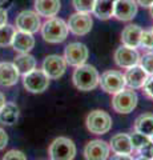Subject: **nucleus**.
Segmentation results:
<instances>
[{
	"label": "nucleus",
	"instance_id": "f257e3e1",
	"mask_svg": "<svg viewBox=\"0 0 153 160\" xmlns=\"http://www.w3.org/2000/svg\"><path fill=\"white\" fill-rule=\"evenodd\" d=\"M72 80L75 87L80 91H92L98 86L100 75L93 66L84 63L76 67V69L73 71Z\"/></svg>",
	"mask_w": 153,
	"mask_h": 160
},
{
	"label": "nucleus",
	"instance_id": "f03ea898",
	"mask_svg": "<svg viewBox=\"0 0 153 160\" xmlns=\"http://www.w3.org/2000/svg\"><path fill=\"white\" fill-rule=\"evenodd\" d=\"M41 36L47 43L57 44L61 43L68 36V26L60 18H49L45 23L40 27Z\"/></svg>",
	"mask_w": 153,
	"mask_h": 160
},
{
	"label": "nucleus",
	"instance_id": "7ed1b4c3",
	"mask_svg": "<svg viewBox=\"0 0 153 160\" xmlns=\"http://www.w3.org/2000/svg\"><path fill=\"white\" fill-rule=\"evenodd\" d=\"M48 153L51 160H73L76 156V146L69 138L60 136L51 143Z\"/></svg>",
	"mask_w": 153,
	"mask_h": 160
},
{
	"label": "nucleus",
	"instance_id": "20e7f679",
	"mask_svg": "<svg viewBox=\"0 0 153 160\" xmlns=\"http://www.w3.org/2000/svg\"><path fill=\"white\" fill-rule=\"evenodd\" d=\"M88 131L93 135H104L112 128V118L101 109H95L88 113L85 120Z\"/></svg>",
	"mask_w": 153,
	"mask_h": 160
},
{
	"label": "nucleus",
	"instance_id": "39448f33",
	"mask_svg": "<svg viewBox=\"0 0 153 160\" xmlns=\"http://www.w3.org/2000/svg\"><path fill=\"white\" fill-rule=\"evenodd\" d=\"M137 93L133 89H121L112 99V108L117 113H131L137 107Z\"/></svg>",
	"mask_w": 153,
	"mask_h": 160
},
{
	"label": "nucleus",
	"instance_id": "423d86ee",
	"mask_svg": "<svg viewBox=\"0 0 153 160\" xmlns=\"http://www.w3.org/2000/svg\"><path fill=\"white\" fill-rule=\"evenodd\" d=\"M23 86L31 93H41L49 87V78L43 69H33L23 76Z\"/></svg>",
	"mask_w": 153,
	"mask_h": 160
},
{
	"label": "nucleus",
	"instance_id": "0eeeda50",
	"mask_svg": "<svg viewBox=\"0 0 153 160\" xmlns=\"http://www.w3.org/2000/svg\"><path fill=\"white\" fill-rule=\"evenodd\" d=\"M98 84H100L101 89L107 93H117L118 91L125 88V80H124V75L120 71H105L101 75L100 80H98Z\"/></svg>",
	"mask_w": 153,
	"mask_h": 160
},
{
	"label": "nucleus",
	"instance_id": "6e6552de",
	"mask_svg": "<svg viewBox=\"0 0 153 160\" xmlns=\"http://www.w3.org/2000/svg\"><path fill=\"white\" fill-rule=\"evenodd\" d=\"M67 26H68V31H71L73 35H76V36H84V35L91 32L93 20L89 13L76 12L69 16Z\"/></svg>",
	"mask_w": 153,
	"mask_h": 160
},
{
	"label": "nucleus",
	"instance_id": "1a4fd4ad",
	"mask_svg": "<svg viewBox=\"0 0 153 160\" xmlns=\"http://www.w3.org/2000/svg\"><path fill=\"white\" fill-rule=\"evenodd\" d=\"M88 55L89 51L85 44L83 43H71L65 47V51H64V59H65L67 64H69L72 67H79L84 64L88 59Z\"/></svg>",
	"mask_w": 153,
	"mask_h": 160
},
{
	"label": "nucleus",
	"instance_id": "9d476101",
	"mask_svg": "<svg viewBox=\"0 0 153 160\" xmlns=\"http://www.w3.org/2000/svg\"><path fill=\"white\" fill-rule=\"evenodd\" d=\"M16 27L19 31L28 32V33H35L41 27L40 16L35 11H22L16 16Z\"/></svg>",
	"mask_w": 153,
	"mask_h": 160
},
{
	"label": "nucleus",
	"instance_id": "9b49d317",
	"mask_svg": "<svg viewBox=\"0 0 153 160\" xmlns=\"http://www.w3.org/2000/svg\"><path fill=\"white\" fill-rule=\"evenodd\" d=\"M111 147L104 140H91L84 147V158L85 160H107L109 158Z\"/></svg>",
	"mask_w": 153,
	"mask_h": 160
},
{
	"label": "nucleus",
	"instance_id": "f8f14e48",
	"mask_svg": "<svg viewBox=\"0 0 153 160\" xmlns=\"http://www.w3.org/2000/svg\"><path fill=\"white\" fill-rule=\"evenodd\" d=\"M67 69L65 59L60 55H49L43 62V71L49 79L61 78Z\"/></svg>",
	"mask_w": 153,
	"mask_h": 160
},
{
	"label": "nucleus",
	"instance_id": "ddd939ff",
	"mask_svg": "<svg viewBox=\"0 0 153 160\" xmlns=\"http://www.w3.org/2000/svg\"><path fill=\"white\" fill-rule=\"evenodd\" d=\"M115 63L121 68H131L133 66H137L140 62V55L136 51V48H131L127 46L118 47L115 51Z\"/></svg>",
	"mask_w": 153,
	"mask_h": 160
},
{
	"label": "nucleus",
	"instance_id": "4468645a",
	"mask_svg": "<svg viewBox=\"0 0 153 160\" xmlns=\"http://www.w3.org/2000/svg\"><path fill=\"white\" fill-rule=\"evenodd\" d=\"M137 7L136 0H116L113 16L121 22H129L137 15Z\"/></svg>",
	"mask_w": 153,
	"mask_h": 160
},
{
	"label": "nucleus",
	"instance_id": "2eb2a0df",
	"mask_svg": "<svg viewBox=\"0 0 153 160\" xmlns=\"http://www.w3.org/2000/svg\"><path fill=\"white\" fill-rule=\"evenodd\" d=\"M148 75L141 66H133L131 68L127 69V72L124 75V80H125V86L131 89H139L142 88V86L145 84Z\"/></svg>",
	"mask_w": 153,
	"mask_h": 160
},
{
	"label": "nucleus",
	"instance_id": "dca6fc26",
	"mask_svg": "<svg viewBox=\"0 0 153 160\" xmlns=\"http://www.w3.org/2000/svg\"><path fill=\"white\" fill-rule=\"evenodd\" d=\"M11 46L19 53H28L35 47V38L32 36V33L28 32H23V31L15 32Z\"/></svg>",
	"mask_w": 153,
	"mask_h": 160
},
{
	"label": "nucleus",
	"instance_id": "f3484780",
	"mask_svg": "<svg viewBox=\"0 0 153 160\" xmlns=\"http://www.w3.org/2000/svg\"><path fill=\"white\" fill-rule=\"evenodd\" d=\"M20 73L13 66V63H0V86L12 87L19 82Z\"/></svg>",
	"mask_w": 153,
	"mask_h": 160
},
{
	"label": "nucleus",
	"instance_id": "a211bd4d",
	"mask_svg": "<svg viewBox=\"0 0 153 160\" xmlns=\"http://www.w3.org/2000/svg\"><path fill=\"white\" fill-rule=\"evenodd\" d=\"M109 147L115 153L131 155L133 152L131 138H129V135L128 133H116V135H113L112 139H111Z\"/></svg>",
	"mask_w": 153,
	"mask_h": 160
},
{
	"label": "nucleus",
	"instance_id": "6ab92c4d",
	"mask_svg": "<svg viewBox=\"0 0 153 160\" xmlns=\"http://www.w3.org/2000/svg\"><path fill=\"white\" fill-rule=\"evenodd\" d=\"M142 29L136 24H128L121 32V43L122 46L137 48L140 44V36Z\"/></svg>",
	"mask_w": 153,
	"mask_h": 160
},
{
	"label": "nucleus",
	"instance_id": "aec40b11",
	"mask_svg": "<svg viewBox=\"0 0 153 160\" xmlns=\"http://www.w3.org/2000/svg\"><path fill=\"white\" fill-rule=\"evenodd\" d=\"M35 9L39 16L53 18L60 11V0H35Z\"/></svg>",
	"mask_w": 153,
	"mask_h": 160
},
{
	"label": "nucleus",
	"instance_id": "412c9836",
	"mask_svg": "<svg viewBox=\"0 0 153 160\" xmlns=\"http://www.w3.org/2000/svg\"><path fill=\"white\" fill-rule=\"evenodd\" d=\"M13 66L16 67L20 75H27L31 71L36 68V59L29 53H20L19 56L15 58L13 60Z\"/></svg>",
	"mask_w": 153,
	"mask_h": 160
},
{
	"label": "nucleus",
	"instance_id": "4be33fe9",
	"mask_svg": "<svg viewBox=\"0 0 153 160\" xmlns=\"http://www.w3.org/2000/svg\"><path fill=\"white\" fill-rule=\"evenodd\" d=\"M116 0H96L93 6V13L95 16L101 20H108L113 16Z\"/></svg>",
	"mask_w": 153,
	"mask_h": 160
},
{
	"label": "nucleus",
	"instance_id": "5701e85b",
	"mask_svg": "<svg viewBox=\"0 0 153 160\" xmlns=\"http://www.w3.org/2000/svg\"><path fill=\"white\" fill-rule=\"evenodd\" d=\"M19 107L15 103H6L0 109V123L3 126H12L19 119Z\"/></svg>",
	"mask_w": 153,
	"mask_h": 160
},
{
	"label": "nucleus",
	"instance_id": "b1692460",
	"mask_svg": "<svg viewBox=\"0 0 153 160\" xmlns=\"http://www.w3.org/2000/svg\"><path fill=\"white\" fill-rule=\"evenodd\" d=\"M135 132L149 138V135L153 132V113L146 112L140 115L135 122Z\"/></svg>",
	"mask_w": 153,
	"mask_h": 160
},
{
	"label": "nucleus",
	"instance_id": "393cba45",
	"mask_svg": "<svg viewBox=\"0 0 153 160\" xmlns=\"http://www.w3.org/2000/svg\"><path fill=\"white\" fill-rule=\"evenodd\" d=\"M15 32H16L15 27L13 26H9V24H6V26L0 27V47H8V46H11Z\"/></svg>",
	"mask_w": 153,
	"mask_h": 160
},
{
	"label": "nucleus",
	"instance_id": "a878e982",
	"mask_svg": "<svg viewBox=\"0 0 153 160\" xmlns=\"http://www.w3.org/2000/svg\"><path fill=\"white\" fill-rule=\"evenodd\" d=\"M96 0H73V7L77 12L84 13H91L93 11V6H95Z\"/></svg>",
	"mask_w": 153,
	"mask_h": 160
},
{
	"label": "nucleus",
	"instance_id": "bb28decb",
	"mask_svg": "<svg viewBox=\"0 0 153 160\" xmlns=\"http://www.w3.org/2000/svg\"><path fill=\"white\" fill-rule=\"evenodd\" d=\"M139 47L144 49H149V51L153 49V31L152 29H145V31L141 32Z\"/></svg>",
	"mask_w": 153,
	"mask_h": 160
},
{
	"label": "nucleus",
	"instance_id": "cd10ccee",
	"mask_svg": "<svg viewBox=\"0 0 153 160\" xmlns=\"http://www.w3.org/2000/svg\"><path fill=\"white\" fill-rule=\"evenodd\" d=\"M139 63L142 67V69H144L149 76H152L153 75V52H148L145 55H142Z\"/></svg>",
	"mask_w": 153,
	"mask_h": 160
},
{
	"label": "nucleus",
	"instance_id": "c85d7f7f",
	"mask_svg": "<svg viewBox=\"0 0 153 160\" xmlns=\"http://www.w3.org/2000/svg\"><path fill=\"white\" fill-rule=\"evenodd\" d=\"M129 138H131V143H132L133 149H140L144 144H146L148 142H149V138L145 136V135H141L139 132H135V133L129 135Z\"/></svg>",
	"mask_w": 153,
	"mask_h": 160
},
{
	"label": "nucleus",
	"instance_id": "c756f323",
	"mask_svg": "<svg viewBox=\"0 0 153 160\" xmlns=\"http://www.w3.org/2000/svg\"><path fill=\"white\" fill-rule=\"evenodd\" d=\"M2 160H27V156L22 151L11 149V151H8L6 155H4Z\"/></svg>",
	"mask_w": 153,
	"mask_h": 160
},
{
	"label": "nucleus",
	"instance_id": "7c9ffc66",
	"mask_svg": "<svg viewBox=\"0 0 153 160\" xmlns=\"http://www.w3.org/2000/svg\"><path fill=\"white\" fill-rule=\"evenodd\" d=\"M139 151V155L141 156H145L148 159H153V142H148L146 144H144L140 149H137Z\"/></svg>",
	"mask_w": 153,
	"mask_h": 160
},
{
	"label": "nucleus",
	"instance_id": "2f4dec72",
	"mask_svg": "<svg viewBox=\"0 0 153 160\" xmlns=\"http://www.w3.org/2000/svg\"><path fill=\"white\" fill-rule=\"evenodd\" d=\"M142 88H144V93L145 96H148L149 99L153 100V75L152 76H148L145 84L142 86Z\"/></svg>",
	"mask_w": 153,
	"mask_h": 160
},
{
	"label": "nucleus",
	"instance_id": "473e14b6",
	"mask_svg": "<svg viewBox=\"0 0 153 160\" xmlns=\"http://www.w3.org/2000/svg\"><path fill=\"white\" fill-rule=\"evenodd\" d=\"M8 144V135L3 128H0V151L4 149Z\"/></svg>",
	"mask_w": 153,
	"mask_h": 160
},
{
	"label": "nucleus",
	"instance_id": "72a5a7b5",
	"mask_svg": "<svg viewBox=\"0 0 153 160\" xmlns=\"http://www.w3.org/2000/svg\"><path fill=\"white\" fill-rule=\"evenodd\" d=\"M7 20H8V15H7V11L4 8L0 7V27L6 26L7 24Z\"/></svg>",
	"mask_w": 153,
	"mask_h": 160
},
{
	"label": "nucleus",
	"instance_id": "f704fd0d",
	"mask_svg": "<svg viewBox=\"0 0 153 160\" xmlns=\"http://www.w3.org/2000/svg\"><path fill=\"white\" fill-rule=\"evenodd\" d=\"M111 160H133L131 155H125V153H115L112 155Z\"/></svg>",
	"mask_w": 153,
	"mask_h": 160
},
{
	"label": "nucleus",
	"instance_id": "c9c22d12",
	"mask_svg": "<svg viewBox=\"0 0 153 160\" xmlns=\"http://www.w3.org/2000/svg\"><path fill=\"white\" fill-rule=\"evenodd\" d=\"M136 3L141 7H145V8H149L152 4H153V0H136Z\"/></svg>",
	"mask_w": 153,
	"mask_h": 160
},
{
	"label": "nucleus",
	"instance_id": "e433bc0d",
	"mask_svg": "<svg viewBox=\"0 0 153 160\" xmlns=\"http://www.w3.org/2000/svg\"><path fill=\"white\" fill-rule=\"evenodd\" d=\"M7 102H6V95H4L3 92H0V109H2V107L6 104Z\"/></svg>",
	"mask_w": 153,
	"mask_h": 160
},
{
	"label": "nucleus",
	"instance_id": "4c0bfd02",
	"mask_svg": "<svg viewBox=\"0 0 153 160\" xmlns=\"http://www.w3.org/2000/svg\"><path fill=\"white\" fill-rule=\"evenodd\" d=\"M133 160H151V159H148V158H145V156H141V155H140V156H137V158H135V159H133Z\"/></svg>",
	"mask_w": 153,
	"mask_h": 160
},
{
	"label": "nucleus",
	"instance_id": "58836bf2",
	"mask_svg": "<svg viewBox=\"0 0 153 160\" xmlns=\"http://www.w3.org/2000/svg\"><path fill=\"white\" fill-rule=\"evenodd\" d=\"M149 8H151V15H152V18H153V4H152V6H151Z\"/></svg>",
	"mask_w": 153,
	"mask_h": 160
},
{
	"label": "nucleus",
	"instance_id": "ea45409f",
	"mask_svg": "<svg viewBox=\"0 0 153 160\" xmlns=\"http://www.w3.org/2000/svg\"><path fill=\"white\" fill-rule=\"evenodd\" d=\"M149 140H151V142H153V132L149 135Z\"/></svg>",
	"mask_w": 153,
	"mask_h": 160
},
{
	"label": "nucleus",
	"instance_id": "a19ab883",
	"mask_svg": "<svg viewBox=\"0 0 153 160\" xmlns=\"http://www.w3.org/2000/svg\"><path fill=\"white\" fill-rule=\"evenodd\" d=\"M152 31H153V28H152Z\"/></svg>",
	"mask_w": 153,
	"mask_h": 160
},
{
	"label": "nucleus",
	"instance_id": "79ce46f5",
	"mask_svg": "<svg viewBox=\"0 0 153 160\" xmlns=\"http://www.w3.org/2000/svg\"><path fill=\"white\" fill-rule=\"evenodd\" d=\"M151 160H153V159H151Z\"/></svg>",
	"mask_w": 153,
	"mask_h": 160
}]
</instances>
